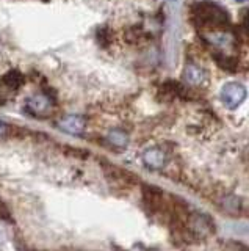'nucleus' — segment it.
<instances>
[{
  "label": "nucleus",
  "mask_w": 249,
  "mask_h": 251,
  "mask_svg": "<svg viewBox=\"0 0 249 251\" xmlns=\"http://www.w3.org/2000/svg\"><path fill=\"white\" fill-rule=\"evenodd\" d=\"M194 24L198 27H204L208 30L226 28L229 25V14L224 8L218 6L212 2H199L193 6Z\"/></svg>",
  "instance_id": "f257e3e1"
},
{
  "label": "nucleus",
  "mask_w": 249,
  "mask_h": 251,
  "mask_svg": "<svg viewBox=\"0 0 249 251\" xmlns=\"http://www.w3.org/2000/svg\"><path fill=\"white\" fill-rule=\"evenodd\" d=\"M248 96L246 88L241 83L229 82L221 88V100L229 110H235L245 102Z\"/></svg>",
  "instance_id": "f03ea898"
},
{
  "label": "nucleus",
  "mask_w": 249,
  "mask_h": 251,
  "mask_svg": "<svg viewBox=\"0 0 249 251\" xmlns=\"http://www.w3.org/2000/svg\"><path fill=\"white\" fill-rule=\"evenodd\" d=\"M27 112L30 115H33L35 118H50L53 115V99L49 98L47 94L40 93V94H35L28 100H27Z\"/></svg>",
  "instance_id": "7ed1b4c3"
},
{
  "label": "nucleus",
  "mask_w": 249,
  "mask_h": 251,
  "mask_svg": "<svg viewBox=\"0 0 249 251\" xmlns=\"http://www.w3.org/2000/svg\"><path fill=\"white\" fill-rule=\"evenodd\" d=\"M57 126L63 132L71 133V135H82V133L85 132V127H87V121H85L83 116L68 115L61 121H58Z\"/></svg>",
  "instance_id": "20e7f679"
},
{
  "label": "nucleus",
  "mask_w": 249,
  "mask_h": 251,
  "mask_svg": "<svg viewBox=\"0 0 249 251\" xmlns=\"http://www.w3.org/2000/svg\"><path fill=\"white\" fill-rule=\"evenodd\" d=\"M143 163L149 170H161L166 163V154L160 148H149L143 152Z\"/></svg>",
  "instance_id": "39448f33"
},
{
  "label": "nucleus",
  "mask_w": 249,
  "mask_h": 251,
  "mask_svg": "<svg viewBox=\"0 0 249 251\" xmlns=\"http://www.w3.org/2000/svg\"><path fill=\"white\" fill-rule=\"evenodd\" d=\"M207 39V43L208 44H212L213 47H218V49H232L233 46H235V36L227 33V31H218V33H208L205 36Z\"/></svg>",
  "instance_id": "423d86ee"
},
{
  "label": "nucleus",
  "mask_w": 249,
  "mask_h": 251,
  "mask_svg": "<svg viewBox=\"0 0 249 251\" xmlns=\"http://www.w3.org/2000/svg\"><path fill=\"white\" fill-rule=\"evenodd\" d=\"M188 227L198 235V237H205V235L210 234V222L202 214L190 215Z\"/></svg>",
  "instance_id": "0eeeda50"
},
{
  "label": "nucleus",
  "mask_w": 249,
  "mask_h": 251,
  "mask_svg": "<svg viewBox=\"0 0 249 251\" xmlns=\"http://www.w3.org/2000/svg\"><path fill=\"white\" fill-rule=\"evenodd\" d=\"M183 78L185 82L191 85V86H198L201 83H204L205 80V73L204 69H201L198 65H193V63H188L183 69Z\"/></svg>",
  "instance_id": "6e6552de"
},
{
  "label": "nucleus",
  "mask_w": 249,
  "mask_h": 251,
  "mask_svg": "<svg viewBox=\"0 0 249 251\" xmlns=\"http://www.w3.org/2000/svg\"><path fill=\"white\" fill-rule=\"evenodd\" d=\"M0 82L5 86V90L8 91H16L19 86L24 83V75H22L19 71H10V73H6L2 78H0Z\"/></svg>",
  "instance_id": "1a4fd4ad"
},
{
  "label": "nucleus",
  "mask_w": 249,
  "mask_h": 251,
  "mask_svg": "<svg viewBox=\"0 0 249 251\" xmlns=\"http://www.w3.org/2000/svg\"><path fill=\"white\" fill-rule=\"evenodd\" d=\"M107 141L114 148L124 149L129 145V135L121 129H112L107 133Z\"/></svg>",
  "instance_id": "9d476101"
},
{
  "label": "nucleus",
  "mask_w": 249,
  "mask_h": 251,
  "mask_svg": "<svg viewBox=\"0 0 249 251\" xmlns=\"http://www.w3.org/2000/svg\"><path fill=\"white\" fill-rule=\"evenodd\" d=\"M179 94H182V88H181V85L176 82H165L158 88V98L163 100L174 99Z\"/></svg>",
  "instance_id": "9b49d317"
},
{
  "label": "nucleus",
  "mask_w": 249,
  "mask_h": 251,
  "mask_svg": "<svg viewBox=\"0 0 249 251\" xmlns=\"http://www.w3.org/2000/svg\"><path fill=\"white\" fill-rule=\"evenodd\" d=\"M213 57H215L218 65H220L223 69L230 71V73H235V71H237V66H238L237 58L229 57V55H226L224 52H221V53H213Z\"/></svg>",
  "instance_id": "f8f14e48"
},
{
  "label": "nucleus",
  "mask_w": 249,
  "mask_h": 251,
  "mask_svg": "<svg viewBox=\"0 0 249 251\" xmlns=\"http://www.w3.org/2000/svg\"><path fill=\"white\" fill-rule=\"evenodd\" d=\"M97 39H99V41H100V44H102V46H108V44H110V33H108V28H100L99 31H97Z\"/></svg>",
  "instance_id": "ddd939ff"
},
{
  "label": "nucleus",
  "mask_w": 249,
  "mask_h": 251,
  "mask_svg": "<svg viewBox=\"0 0 249 251\" xmlns=\"http://www.w3.org/2000/svg\"><path fill=\"white\" fill-rule=\"evenodd\" d=\"M0 218H5V220H8V222H11V215H10V210L6 209L5 204L0 201Z\"/></svg>",
  "instance_id": "4468645a"
},
{
  "label": "nucleus",
  "mask_w": 249,
  "mask_h": 251,
  "mask_svg": "<svg viewBox=\"0 0 249 251\" xmlns=\"http://www.w3.org/2000/svg\"><path fill=\"white\" fill-rule=\"evenodd\" d=\"M6 132H8V126L0 121V138H2L3 135H6Z\"/></svg>",
  "instance_id": "2eb2a0df"
},
{
  "label": "nucleus",
  "mask_w": 249,
  "mask_h": 251,
  "mask_svg": "<svg viewBox=\"0 0 249 251\" xmlns=\"http://www.w3.org/2000/svg\"><path fill=\"white\" fill-rule=\"evenodd\" d=\"M246 27H248V30H249V13L246 14Z\"/></svg>",
  "instance_id": "dca6fc26"
}]
</instances>
